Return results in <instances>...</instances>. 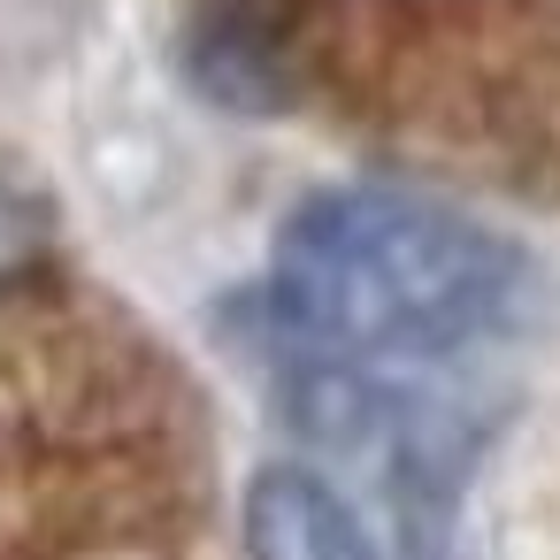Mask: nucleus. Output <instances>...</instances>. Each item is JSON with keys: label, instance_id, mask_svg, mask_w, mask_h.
<instances>
[{"label": "nucleus", "instance_id": "f257e3e1", "mask_svg": "<svg viewBox=\"0 0 560 560\" xmlns=\"http://www.w3.org/2000/svg\"><path fill=\"white\" fill-rule=\"evenodd\" d=\"M529 307V254L491 223L399 192L338 185L292 208L261 277V323L300 369L392 376L453 361Z\"/></svg>", "mask_w": 560, "mask_h": 560}, {"label": "nucleus", "instance_id": "f03ea898", "mask_svg": "<svg viewBox=\"0 0 560 560\" xmlns=\"http://www.w3.org/2000/svg\"><path fill=\"white\" fill-rule=\"evenodd\" d=\"M246 552L254 560H384L361 514L315 468H261L246 483Z\"/></svg>", "mask_w": 560, "mask_h": 560}, {"label": "nucleus", "instance_id": "7ed1b4c3", "mask_svg": "<svg viewBox=\"0 0 560 560\" xmlns=\"http://www.w3.org/2000/svg\"><path fill=\"white\" fill-rule=\"evenodd\" d=\"M47 254H55V200L16 162H0V292L24 284Z\"/></svg>", "mask_w": 560, "mask_h": 560}]
</instances>
